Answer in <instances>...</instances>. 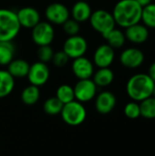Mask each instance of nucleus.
Instances as JSON below:
<instances>
[{
    "mask_svg": "<svg viewBox=\"0 0 155 156\" xmlns=\"http://www.w3.org/2000/svg\"><path fill=\"white\" fill-rule=\"evenodd\" d=\"M143 6L135 0H120L112 10V16L116 25L126 28L140 23L142 19Z\"/></svg>",
    "mask_w": 155,
    "mask_h": 156,
    "instance_id": "1",
    "label": "nucleus"
},
{
    "mask_svg": "<svg viewBox=\"0 0 155 156\" xmlns=\"http://www.w3.org/2000/svg\"><path fill=\"white\" fill-rule=\"evenodd\" d=\"M155 83L147 73H137L132 76L126 84V92L134 101L141 102L152 97Z\"/></svg>",
    "mask_w": 155,
    "mask_h": 156,
    "instance_id": "2",
    "label": "nucleus"
},
{
    "mask_svg": "<svg viewBox=\"0 0 155 156\" xmlns=\"http://www.w3.org/2000/svg\"><path fill=\"white\" fill-rule=\"evenodd\" d=\"M16 12L7 8H0V41H12L20 31Z\"/></svg>",
    "mask_w": 155,
    "mask_h": 156,
    "instance_id": "3",
    "label": "nucleus"
},
{
    "mask_svg": "<svg viewBox=\"0 0 155 156\" xmlns=\"http://www.w3.org/2000/svg\"><path fill=\"white\" fill-rule=\"evenodd\" d=\"M60 115L63 122L68 125L78 126L86 120L87 111L83 103L74 100L63 105Z\"/></svg>",
    "mask_w": 155,
    "mask_h": 156,
    "instance_id": "4",
    "label": "nucleus"
},
{
    "mask_svg": "<svg viewBox=\"0 0 155 156\" xmlns=\"http://www.w3.org/2000/svg\"><path fill=\"white\" fill-rule=\"evenodd\" d=\"M89 21L91 27L103 37H105L116 27L112 14L104 9L93 11Z\"/></svg>",
    "mask_w": 155,
    "mask_h": 156,
    "instance_id": "5",
    "label": "nucleus"
},
{
    "mask_svg": "<svg viewBox=\"0 0 155 156\" xmlns=\"http://www.w3.org/2000/svg\"><path fill=\"white\" fill-rule=\"evenodd\" d=\"M31 37L37 47L52 44L55 38V29L53 25L48 21H40L32 28Z\"/></svg>",
    "mask_w": 155,
    "mask_h": 156,
    "instance_id": "6",
    "label": "nucleus"
},
{
    "mask_svg": "<svg viewBox=\"0 0 155 156\" xmlns=\"http://www.w3.org/2000/svg\"><path fill=\"white\" fill-rule=\"evenodd\" d=\"M88 41L84 37L80 35H75L66 38L63 43L62 50L69 58L74 59L84 56L88 50Z\"/></svg>",
    "mask_w": 155,
    "mask_h": 156,
    "instance_id": "7",
    "label": "nucleus"
},
{
    "mask_svg": "<svg viewBox=\"0 0 155 156\" xmlns=\"http://www.w3.org/2000/svg\"><path fill=\"white\" fill-rule=\"evenodd\" d=\"M75 100L84 103L92 101L96 95L98 87L91 79L79 80L78 82L73 87Z\"/></svg>",
    "mask_w": 155,
    "mask_h": 156,
    "instance_id": "8",
    "label": "nucleus"
},
{
    "mask_svg": "<svg viewBox=\"0 0 155 156\" xmlns=\"http://www.w3.org/2000/svg\"><path fill=\"white\" fill-rule=\"evenodd\" d=\"M45 16L50 24L62 26L70 17V12L64 4L54 2L46 7Z\"/></svg>",
    "mask_w": 155,
    "mask_h": 156,
    "instance_id": "9",
    "label": "nucleus"
},
{
    "mask_svg": "<svg viewBox=\"0 0 155 156\" xmlns=\"http://www.w3.org/2000/svg\"><path fill=\"white\" fill-rule=\"evenodd\" d=\"M50 70L47 63L36 61L30 65L26 78L31 85L41 87L48 82Z\"/></svg>",
    "mask_w": 155,
    "mask_h": 156,
    "instance_id": "10",
    "label": "nucleus"
},
{
    "mask_svg": "<svg viewBox=\"0 0 155 156\" xmlns=\"http://www.w3.org/2000/svg\"><path fill=\"white\" fill-rule=\"evenodd\" d=\"M145 59L143 52L138 48H125L120 55L121 64L127 69H137L141 67Z\"/></svg>",
    "mask_w": 155,
    "mask_h": 156,
    "instance_id": "11",
    "label": "nucleus"
},
{
    "mask_svg": "<svg viewBox=\"0 0 155 156\" xmlns=\"http://www.w3.org/2000/svg\"><path fill=\"white\" fill-rule=\"evenodd\" d=\"M71 70L78 80L91 79L95 71L93 62L85 56L73 59L71 64Z\"/></svg>",
    "mask_w": 155,
    "mask_h": 156,
    "instance_id": "12",
    "label": "nucleus"
},
{
    "mask_svg": "<svg viewBox=\"0 0 155 156\" xmlns=\"http://www.w3.org/2000/svg\"><path fill=\"white\" fill-rule=\"evenodd\" d=\"M115 58L114 48L108 44L100 45L93 54V64L99 68H110Z\"/></svg>",
    "mask_w": 155,
    "mask_h": 156,
    "instance_id": "13",
    "label": "nucleus"
},
{
    "mask_svg": "<svg viewBox=\"0 0 155 156\" xmlns=\"http://www.w3.org/2000/svg\"><path fill=\"white\" fill-rule=\"evenodd\" d=\"M117 104L116 96L109 90L100 92L95 97V109L102 115L111 113Z\"/></svg>",
    "mask_w": 155,
    "mask_h": 156,
    "instance_id": "14",
    "label": "nucleus"
},
{
    "mask_svg": "<svg viewBox=\"0 0 155 156\" xmlns=\"http://www.w3.org/2000/svg\"><path fill=\"white\" fill-rule=\"evenodd\" d=\"M16 16L21 27L25 28H33L37 25L40 19V14L33 6H24L16 12Z\"/></svg>",
    "mask_w": 155,
    "mask_h": 156,
    "instance_id": "15",
    "label": "nucleus"
},
{
    "mask_svg": "<svg viewBox=\"0 0 155 156\" xmlns=\"http://www.w3.org/2000/svg\"><path fill=\"white\" fill-rule=\"evenodd\" d=\"M124 35L126 39H128L130 42L134 44H143L148 39L150 32L149 28L143 24L137 23L126 27Z\"/></svg>",
    "mask_w": 155,
    "mask_h": 156,
    "instance_id": "16",
    "label": "nucleus"
},
{
    "mask_svg": "<svg viewBox=\"0 0 155 156\" xmlns=\"http://www.w3.org/2000/svg\"><path fill=\"white\" fill-rule=\"evenodd\" d=\"M69 12H70L71 18L80 24V23H84L90 19L92 10H91V6L88 3V1L79 0L72 5Z\"/></svg>",
    "mask_w": 155,
    "mask_h": 156,
    "instance_id": "17",
    "label": "nucleus"
},
{
    "mask_svg": "<svg viewBox=\"0 0 155 156\" xmlns=\"http://www.w3.org/2000/svg\"><path fill=\"white\" fill-rule=\"evenodd\" d=\"M29 63L23 58H14L7 65V71L14 79L26 78L29 70Z\"/></svg>",
    "mask_w": 155,
    "mask_h": 156,
    "instance_id": "18",
    "label": "nucleus"
},
{
    "mask_svg": "<svg viewBox=\"0 0 155 156\" xmlns=\"http://www.w3.org/2000/svg\"><path fill=\"white\" fill-rule=\"evenodd\" d=\"M91 80L98 88H105L113 82L114 72L110 68H99L98 70L94 71Z\"/></svg>",
    "mask_w": 155,
    "mask_h": 156,
    "instance_id": "19",
    "label": "nucleus"
},
{
    "mask_svg": "<svg viewBox=\"0 0 155 156\" xmlns=\"http://www.w3.org/2000/svg\"><path fill=\"white\" fill-rule=\"evenodd\" d=\"M15 88V79L6 69H0V99L10 95Z\"/></svg>",
    "mask_w": 155,
    "mask_h": 156,
    "instance_id": "20",
    "label": "nucleus"
},
{
    "mask_svg": "<svg viewBox=\"0 0 155 156\" xmlns=\"http://www.w3.org/2000/svg\"><path fill=\"white\" fill-rule=\"evenodd\" d=\"M40 98V90L39 87L34 86V85H28L26 86L21 92L20 99L22 102L27 106H32L36 104Z\"/></svg>",
    "mask_w": 155,
    "mask_h": 156,
    "instance_id": "21",
    "label": "nucleus"
},
{
    "mask_svg": "<svg viewBox=\"0 0 155 156\" xmlns=\"http://www.w3.org/2000/svg\"><path fill=\"white\" fill-rule=\"evenodd\" d=\"M15 56V47L12 41H0V65L7 66Z\"/></svg>",
    "mask_w": 155,
    "mask_h": 156,
    "instance_id": "22",
    "label": "nucleus"
},
{
    "mask_svg": "<svg viewBox=\"0 0 155 156\" xmlns=\"http://www.w3.org/2000/svg\"><path fill=\"white\" fill-rule=\"evenodd\" d=\"M104 38L106 39L107 44L114 49L123 47L126 41L124 32H122L121 29H117L116 27L112 29Z\"/></svg>",
    "mask_w": 155,
    "mask_h": 156,
    "instance_id": "23",
    "label": "nucleus"
},
{
    "mask_svg": "<svg viewBox=\"0 0 155 156\" xmlns=\"http://www.w3.org/2000/svg\"><path fill=\"white\" fill-rule=\"evenodd\" d=\"M63 105L64 104L56 96L50 97L45 101L43 104V110L48 115L56 116V115L60 114Z\"/></svg>",
    "mask_w": 155,
    "mask_h": 156,
    "instance_id": "24",
    "label": "nucleus"
},
{
    "mask_svg": "<svg viewBox=\"0 0 155 156\" xmlns=\"http://www.w3.org/2000/svg\"><path fill=\"white\" fill-rule=\"evenodd\" d=\"M143 25L148 28H155V4L151 3L143 7L142 19Z\"/></svg>",
    "mask_w": 155,
    "mask_h": 156,
    "instance_id": "25",
    "label": "nucleus"
},
{
    "mask_svg": "<svg viewBox=\"0 0 155 156\" xmlns=\"http://www.w3.org/2000/svg\"><path fill=\"white\" fill-rule=\"evenodd\" d=\"M56 97L63 103H69L75 100L74 90L69 84H62L60 85L56 90Z\"/></svg>",
    "mask_w": 155,
    "mask_h": 156,
    "instance_id": "26",
    "label": "nucleus"
},
{
    "mask_svg": "<svg viewBox=\"0 0 155 156\" xmlns=\"http://www.w3.org/2000/svg\"><path fill=\"white\" fill-rule=\"evenodd\" d=\"M141 116L145 119H155V98L149 97L140 103Z\"/></svg>",
    "mask_w": 155,
    "mask_h": 156,
    "instance_id": "27",
    "label": "nucleus"
},
{
    "mask_svg": "<svg viewBox=\"0 0 155 156\" xmlns=\"http://www.w3.org/2000/svg\"><path fill=\"white\" fill-rule=\"evenodd\" d=\"M124 114L129 119H137L141 116V109H140V103L137 101H130L124 106Z\"/></svg>",
    "mask_w": 155,
    "mask_h": 156,
    "instance_id": "28",
    "label": "nucleus"
},
{
    "mask_svg": "<svg viewBox=\"0 0 155 156\" xmlns=\"http://www.w3.org/2000/svg\"><path fill=\"white\" fill-rule=\"evenodd\" d=\"M53 55H54V50L50 45L40 46V47H38L37 51V56L38 61H41L44 63L50 62Z\"/></svg>",
    "mask_w": 155,
    "mask_h": 156,
    "instance_id": "29",
    "label": "nucleus"
},
{
    "mask_svg": "<svg viewBox=\"0 0 155 156\" xmlns=\"http://www.w3.org/2000/svg\"><path fill=\"white\" fill-rule=\"evenodd\" d=\"M62 28H63L64 33L66 35H68L69 37H70V36L79 35V32L80 30V25H79V22H77L76 20L69 17L62 25Z\"/></svg>",
    "mask_w": 155,
    "mask_h": 156,
    "instance_id": "30",
    "label": "nucleus"
},
{
    "mask_svg": "<svg viewBox=\"0 0 155 156\" xmlns=\"http://www.w3.org/2000/svg\"><path fill=\"white\" fill-rule=\"evenodd\" d=\"M69 58L63 50H58L57 52H54V55L51 59L53 65L57 68H64L69 63Z\"/></svg>",
    "mask_w": 155,
    "mask_h": 156,
    "instance_id": "31",
    "label": "nucleus"
},
{
    "mask_svg": "<svg viewBox=\"0 0 155 156\" xmlns=\"http://www.w3.org/2000/svg\"><path fill=\"white\" fill-rule=\"evenodd\" d=\"M150 78L153 80V82L155 83V61L153 63L151 64V66L149 67V69H148V73H147Z\"/></svg>",
    "mask_w": 155,
    "mask_h": 156,
    "instance_id": "32",
    "label": "nucleus"
},
{
    "mask_svg": "<svg viewBox=\"0 0 155 156\" xmlns=\"http://www.w3.org/2000/svg\"><path fill=\"white\" fill-rule=\"evenodd\" d=\"M135 1L138 4H140L143 7L147 5H149V4H151V3H153V0H135Z\"/></svg>",
    "mask_w": 155,
    "mask_h": 156,
    "instance_id": "33",
    "label": "nucleus"
},
{
    "mask_svg": "<svg viewBox=\"0 0 155 156\" xmlns=\"http://www.w3.org/2000/svg\"><path fill=\"white\" fill-rule=\"evenodd\" d=\"M153 97H154L155 98V85H154V88H153Z\"/></svg>",
    "mask_w": 155,
    "mask_h": 156,
    "instance_id": "34",
    "label": "nucleus"
},
{
    "mask_svg": "<svg viewBox=\"0 0 155 156\" xmlns=\"http://www.w3.org/2000/svg\"><path fill=\"white\" fill-rule=\"evenodd\" d=\"M83 1H89V0H83Z\"/></svg>",
    "mask_w": 155,
    "mask_h": 156,
    "instance_id": "35",
    "label": "nucleus"
}]
</instances>
